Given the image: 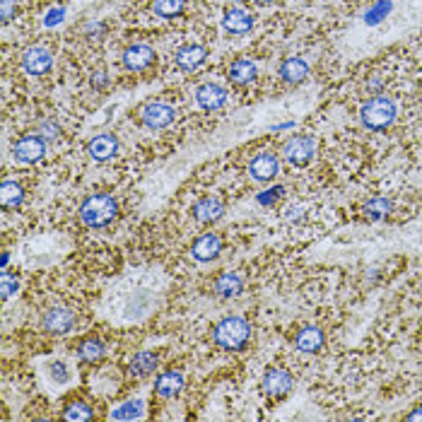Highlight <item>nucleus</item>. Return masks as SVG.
I'll return each mask as SVG.
<instances>
[{
  "label": "nucleus",
  "instance_id": "4be33fe9",
  "mask_svg": "<svg viewBox=\"0 0 422 422\" xmlns=\"http://www.w3.org/2000/svg\"><path fill=\"white\" fill-rule=\"evenodd\" d=\"M307 73H309V66H307L304 58H288L280 66V78L288 85H300L307 78Z\"/></svg>",
  "mask_w": 422,
  "mask_h": 422
},
{
  "label": "nucleus",
  "instance_id": "2f4dec72",
  "mask_svg": "<svg viewBox=\"0 0 422 422\" xmlns=\"http://www.w3.org/2000/svg\"><path fill=\"white\" fill-rule=\"evenodd\" d=\"M283 193H285L283 186H273V188H268V191H263L261 196H258V203H261V205H275V200L283 198Z\"/></svg>",
  "mask_w": 422,
  "mask_h": 422
},
{
  "label": "nucleus",
  "instance_id": "bb28decb",
  "mask_svg": "<svg viewBox=\"0 0 422 422\" xmlns=\"http://www.w3.org/2000/svg\"><path fill=\"white\" fill-rule=\"evenodd\" d=\"M113 420H138L143 418V400H126L111 413Z\"/></svg>",
  "mask_w": 422,
  "mask_h": 422
},
{
  "label": "nucleus",
  "instance_id": "a211bd4d",
  "mask_svg": "<svg viewBox=\"0 0 422 422\" xmlns=\"http://www.w3.org/2000/svg\"><path fill=\"white\" fill-rule=\"evenodd\" d=\"M323 343H326V335L318 326H304L300 328V333L295 335V345L297 350H302V353H318V350L323 348Z\"/></svg>",
  "mask_w": 422,
  "mask_h": 422
},
{
  "label": "nucleus",
  "instance_id": "0eeeda50",
  "mask_svg": "<svg viewBox=\"0 0 422 422\" xmlns=\"http://www.w3.org/2000/svg\"><path fill=\"white\" fill-rule=\"evenodd\" d=\"M292 374L288 370H283V367H273V370L266 372V377H263V393H266L268 398H285L288 393L292 391Z\"/></svg>",
  "mask_w": 422,
  "mask_h": 422
},
{
  "label": "nucleus",
  "instance_id": "7c9ffc66",
  "mask_svg": "<svg viewBox=\"0 0 422 422\" xmlns=\"http://www.w3.org/2000/svg\"><path fill=\"white\" fill-rule=\"evenodd\" d=\"M48 372H51V379L56 384H66L70 379V370L63 365V362H51V365H48Z\"/></svg>",
  "mask_w": 422,
  "mask_h": 422
},
{
  "label": "nucleus",
  "instance_id": "cd10ccee",
  "mask_svg": "<svg viewBox=\"0 0 422 422\" xmlns=\"http://www.w3.org/2000/svg\"><path fill=\"white\" fill-rule=\"evenodd\" d=\"M104 353H106V348L101 340H85L78 350V355L83 362H99L101 357H104Z\"/></svg>",
  "mask_w": 422,
  "mask_h": 422
},
{
  "label": "nucleus",
  "instance_id": "7ed1b4c3",
  "mask_svg": "<svg viewBox=\"0 0 422 422\" xmlns=\"http://www.w3.org/2000/svg\"><path fill=\"white\" fill-rule=\"evenodd\" d=\"M396 113H398L396 101H393L391 97L377 94L372 97L370 101H365V106H362L360 111V118L370 131H384V128H388L396 121Z\"/></svg>",
  "mask_w": 422,
  "mask_h": 422
},
{
  "label": "nucleus",
  "instance_id": "c756f323",
  "mask_svg": "<svg viewBox=\"0 0 422 422\" xmlns=\"http://www.w3.org/2000/svg\"><path fill=\"white\" fill-rule=\"evenodd\" d=\"M17 290H20V280L3 270V275H0V295H3V300H10Z\"/></svg>",
  "mask_w": 422,
  "mask_h": 422
},
{
  "label": "nucleus",
  "instance_id": "c9c22d12",
  "mask_svg": "<svg viewBox=\"0 0 422 422\" xmlns=\"http://www.w3.org/2000/svg\"><path fill=\"white\" fill-rule=\"evenodd\" d=\"M63 17V10H56V13H51L48 15V24H53V22H58V20Z\"/></svg>",
  "mask_w": 422,
  "mask_h": 422
},
{
  "label": "nucleus",
  "instance_id": "e433bc0d",
  "mask_svg": "<svg viewBox=\"0 0 422 422\" xmlns=\"http://www.w3.org/2000/svg\"><path fill=\"white\" fill-rule=\"evenodd\" d=\"M405 420H410V422H413V420H422V408L413 410V413H410V415H408V418H405Z\"/></svg>",
  "mask_w": 422,
  "mask_h": 422
},
{
  "label": "nucleus",
  "instance_id": "f03ea898",
  "mask_svg": "<svg viewBox=\"0 0 422 422\" xmlns=\"http://www.w3.org/2000/svg\"><path fill=\"white\" fill-rule=\"evenodd\" d=\"M213 340L223 350H244L251 340V323L241 316H227L215 326Z\"/></svg>",
  "mask_w": 422,
  "mask_h": 422
},
{
  "label": "nucleus",
  "instance_id": "1a4fd4ad",
  "mask_svg": "<svg viewBox=\"0 0 422 422\" xmlns=\"http://www.w3.org/2000/svg\"><path fill=\"white\" fill-rule=\"evenodd\" d=\"M278 169L280 162L273 153H258L248 162V174H251L253 181H273L278 176Z\"/></svg>",
  "mask_w": 422,
  "mask_h": 422
},
{
  "label": "nucleus",
  "instance_id": "2eb2a0df",
  "mask_svg": "<svg viewBox=\"0 0 422 422\" xmlns=\"http://www.w3.org/2000/svg\"><path fill=\"white\" fill-rule=\"evenodd\" d=\"M205 58H208V48H205V46L186 44V46H181V48H178V51H176L174 61H176V66L181 68V70H186V73H191V70H196V68L203 66Z\"/></svg>",
  "mask_w": 422,
  "mask_h": 422
},
{
  "label": "nucleus",
  "instance_id": "f8f14e48",
  "mask_svg": "<svg viewBox=\"0 0 422 422\" xmlns=\"http://www.w3.org/2000/svg\"><path fill=\"white\" fill-rule=\"evenodd\" d=\"M191 213H193V218H196V223H200V225H213V223H218V220L225 215V203L220 198H215V196L200 198L198 203L191 208Z\"/></svg>",
  "mask_w": 422,
  "mask_h": 422
},
{
  "label": "nucleus",
  "instance_id": "f3484780",
  "mask_svg": "<svg viewBox=\"0 0 422 422\" xmlns=\"http://www.w3.org/2000/svg\"><path fill=\"white\" fill-rule=\"evenodd\" d=\"M155 63V51L148 44H135L123 53V66L128 70H145Z\"/></svg>",
  "mask_w": 422,
  "mask_h": 422
},
{
  "label": "nucleus",
  "instance_id": "6ab92c4d",
  "mask_svg": "<svg viewBox=\"0 0 422 422\" xmlns=\"http://www.w3.org/2000/svg\"><path fill=\"white\" fill-rule=\"evenodd\" d=\"M241 290H244V280L237 273H223L213 283V292L223 300H232V297L241 295Z\"/></svg>",
  "mask_w": 422,
  "mask_h": 422
},
{
  "label": "nucleus",
  "instance_id": "412c9836",
  "mask_svg": "<svg viewBox=\"0 0 422 422\" xmlns=\"http://www.w3.org/2000/svg\"><path fill=\"white\" fill-rule=\"evenodd\" d=\"M258 75V68L253 61H248V58H237L234 63L230 66V80L234 85H248L253 83Z\"/></svg>",
  "mask_w": 422,
  "mask_h": 422
},
{
  "label": "nucleus",
  "instance_id": "ddd939ff",
  "mask_svg": "<svg viewBox=\"0 0 422 422\" xmlns=\"http://www.w3.org/2000/svg\"><path fill=\"white\" fill-rule=\"evenodd\" d=\"M116 153H118V140L111 133L94 135L87 143V155L94 162H109L116 157Z\"/></svg>",
  "mask_w": 422,
  "mask_h": 422
},
{
  "label": "nucleus",
  "instance_id": "39448f33",
  "mask_svg": "<svg viewBox=\"0 0 422 422\" xmlns=\"http://www.w3.org/2000/svg\"><path fill=\"white\" fill-rule=\"evenodd\" d=\"M174 109L164 101H148V104L140 109V121L145 123L153 131H162V128L171 126L174 123Z\"/></svg>",
  "mask_w": 422,
  "mask_h": 422
},
{
  "label": "nucleus",
  "instance_id": "4c0bfd02",
  "mask_svg": "<svg viewBox=\"0 0 422 422\" xmlns=\"http://www.w3.org/2000/svg\"><path fill=\"white\" fill-rule=\"evenodd\" d=\"M253 3H256V5H268L270 0H253Z\"/></svg>",
  "mask_w": 422,
  "mask_h": 422
},
{
  "label": "nucleus",
  "instance_id": "aec40b11",
  "mask_svg": "<svg viewBox=\"0 0 422 422\" xmlns=\"http://www.w3.org/2000/svg\"><path fill=\"white\" fill-rule=\"evenodd\" d=\"M223 24L230 34H246V31L253 27V15L246 13V10H241V8H234L225 15Z\"/></svg>",
  "mask_w": 422,
  "mask_h": 422
},
{
  "label": "nucleus",
  "instance_id": "6e6552de",
  "mask_svg": "<svg viewBox=\"0 0 422 422\" xmlns=\"http://www.w3.org/2000/svg\"><path fill=\"white\" fill-rule=\"evenodd\" d=\"M75 321H78V316H75V311L68 309V307H51V309L44 314V318H41L46 331L58 333V335L73 331Z\"/></svg>",
  "mask_w": 422,
  "mask_h": 422
},
{
  "label": "nucleus",
  "instance_id": "9b49d317",
  "mask_svg": "<svg viewBox=\"0 0 422 422\" xmlns=\"http://www.w3.org/2000/svg\"><path fill=\"white\" fill-rule=\"evenodd\" d=\"M227 99H230L227 90L220 87V85H215V83H205L196 90V101H198L200 109H205V111L223 109V106L227 104Z\"/></svg>",
  "mask_w": 422,
  "mask_h": 422
},
{
  "label": "nucleus",
  "instance_id": "f257e3e1",
  "mask_svg": "<svg viewBox=\"0 0 422 422\" xmlns=\"http://www.w3.org/2000/svg\"><path fill=\"white\" fill-rule=\"evenodd\" d=\"M116 215H118V203L109 193H92L80 205V220L90 230H101V227L111 225L116 220Z\"/></svg>",
  "mask_w": 422,
  "mask_h": 422
},
{
  "label": "nucleus",
  "instance_id": "dca6fc26",
  "mask_svg": "<svg viewBox=\"0 0 422 422\" xmlns=\"http://www.w3.org/2000/svg\"><path fill=\"white\" fill-rule=\"evenodd\" d=\"M183 391V374L176 370H167L155 379V393L160 398H174Z\"/></svg>",
  "mask_w": 422,
  "mask_h": 422
},
{
  "label": "nucleus",
  "instance_id": "72a5a7b5",
  "mask_svg": "<svg viewBox=\"0 0 422 422\" xmlns=\"http://www.w3.org/2000/svg\"><path fill=\"white\" fill-rule=\"evenodd\" d=\"M15 10H17V0H3V10H0L3 22H10V20H13Z\"/></svg>",
  "mask_w": 422,
  "mask_h": 422
},
{
  "label": "nucleus",
  "instance_id": "c85d7f7f",
  "mask_svg": "<svg viewBox=\"0 0 422 422\" xmlns=\"http://www.w3.org/2000/svg\"><path fill=\"white\" fill-rule=\"evenodd\" d=\"M183 10V0H153V13L160 17H176Z\"/></svg>",
  "mask_w": 422,
  "mask_h": 422
},
{
  "label": "nucleus",
  "instance_id": "f704fd0d",
  "mask_svg": "<svg viewBox=\"0 0 422 422\" xmlns=\"http://www.w3.org/2000/svg\"><path fill=\"white\" fill-rule=\"evenodd\" d=\"M41 135H46V138H58V126L51 121H44L41 123Z\"/></svg>",
  "mask_w": 422,
  "mask_h": 422
},
{
  "label": "nucleus",
  "instance_id": "b1692460",
  "mask_svg": "<svg viewBox=\"0 0 422 422\" xmlns=\"http://www.w3.org/2000/svg\"><path fill=\"white\" fill-rule=\"evenodd\" d=\"M24 200V188L17 181H3L0 186V205L3 210H17Z\"/></svg>",
  "mask_w": 422,
  "mask_h": 422
},
{
  "label": "nucleus",
  "instance_id": "a878e982",
  "mask_svg": "<svg viewBox=\"0 0 422 422\" xmlns=\"http://www.w3.org/2000/svg\"><path fill=\"white\" fill-rule=\"evenodd\" d=\"M92 418H94V413H92V408L87 403H83V400H73V403L63 410V420L68 422H87Z\"/></svg>",
  "mask_w": 422,
  "mask_h": 422
},
{
  "label": "nucleus",
  "instance_id": "4468645a",
  "mask_svg": "<svg viewBox=\"0 0 422 422\" xmlns=\"http://www.w3.org/2000/svg\"><path fill=\"white\" fill-rule=\"evenodd\" d=\"M220 251H223V241H220V237L213 234V232H208V234L198 237V239L193 241V246H191L193 258H196V261H200V263L215 261V258L220 256Z\"/></svg>",
  "mask_w": 422,
  "mask_h": 422
},
{
  "label": "nucleus",
  "instance_id": "393cba45",
  "mask_svg": "<svg viewBox=\"0 0 422 422\" xmlns=\"http://www.w3.org/2000/svg\"><path fill=\"white\" fill-rule=\"evenodd\" d=\"M362 213H365V218L372 220V223L384 220L388 213H391V200H388V198H372V200H367V203H365Z\"/></svg>",
  "mask_w": 422,
  "mask_h": 422
},
{
  "label": "nucleus",
  "instance_id": "423d86ee",
  "mask_svg": "<svg viewBox=\"0 0 422 422\" xmlns=\"http://www.w3.org/2000/svg\"><path fill=\"white\" fill-rule=\"evenodd\" d=\"M15 153V160L24 162V164H36V162L44 160L46 155V143L41 135H24L15 143L13 148Z\"/></svg>",
  "mask_w": 422,
  "mask_h": 422
},
{
  "label": "nucleus",
  "instance_id": "9d476101",
  "mask_svg": "<svg viewBox=\"0 0 422 422\" xmlns=\"http://www.w3.org/2000/svg\"><path fill=\"white\" fill-rule=\"evenodd\" d=\"M53 66V56L51 51L44 46H29L27 51L22 53V68L24 73L29 75H44L48 73Z\"/></svg>",
  "mask_w": 422,
  "mask_h": 422
},
{
  "label": "nucleus",
  "instance_id": "473e14b6",
  "mask_svg": "<svg viewBox=\"0 0 422 422\" xmlns=\"http://www.w3.org/2000/svg\"><path fill=\"white\" fill-rule=\"evenodd\" d=\"M388 10H391V3H379V5H377V8H374V10H372V13H370V15H367V22H370V24H377V22H379V20H381V17H384V15H386V13H388Z\"/></svg>",
  "mask_w": 422,
  "mask_h": 422
},
{
  "label": "nucleus",
  "instance_id": "5701e85b",
  "mask_svg": "<svg viewBox=\"0 0 422 422\" xmlns=\"http://www.w3.org/2000/svg\"><path fill=\"white\" fill-rule=\"evenodd\" d=\"M157 355L150 353V350H143V353H138L131 360V367H128V372H131V377L135 379H143V377H150L153 372L157 370Z\"/></svg>",
  "mask_w": 422,
  "mask_h": 422
},
{
  "label": "nucleus",
  "instance_id": "20e7f679",
  "mask_svg": "<svg viewBox=\"0 0 422 422\" xmlns=\"http://www.w3.org/2000/svg\"><path fill=\"white\" fill-rule=\"evenodd\" d=\"M314 150H316V143L311 135H295L283 145V157L295 167H307L314 157Z\"/></svg>",
  "mask_w": 422,
  "mask_h": 422
}]
</instances>
